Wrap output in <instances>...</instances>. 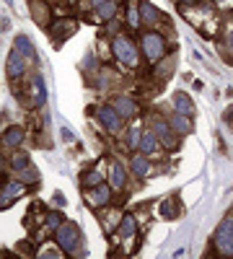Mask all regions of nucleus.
Segmentation results:
<instances>
[{"instance_id": "nucleus-27", "label": "nucleus", "mask_w": 233, "mask_h": 259, "mask_svg": "<svg viewBox=\"0 0 233 259\" xmlns=\"http://www.w3.org/2000/svg\"><path fill=\"white\" fill-rule=\"evenodd\" d=\"M99 179H101V176H99V171H88V174L83 176V184H86V187H91V184H99Z\"/></svg>"}, {"instance_id": "nucleus-1", "label": "nucleus", "mask_w": 233, "mask_h": 259, "mask_svg": "<svg viewBox=\"0 0 233 259\" xmlns=\"http://www.w3.org/2000/svg\"><path fill=\"white\" fill-rule=\"evenodd\" d=\"M112 50H114V55H117L119 63H124L127 68H135V65L140 63V57H137V47L132 44V39H127V37H117V39H114V44H112Z\"/></svg>"}, {"instance_id": "nucleus-4", "label": "nucleus", "mask_w": 233, "mask_h": 259, "mask_svg": "<svg viewBox=\"0 0 233 259\" xmlns=\"http://www.w3.org/2000/svg\"><path fill=\"white\" fill-rule=\"evenodd\" d=\"M143 47H145V55L153 60V63H155V60H161L163 55H166V42L158 37V34H145L143 37Z\"/></svg>"}, {"instance_id": "nucleus-26", "label": "nucleus", "mask_w": 233, "mask_h": 259, "mask_svg": "<svg viewBox=\"0 0 233 259\" xmlns=\"http://www.w3.org/2000/svg\"><path fill=\"white\" fill-rule=\"evenodd\" d=\"M140 138H143L140 127H132V130H130V148H137V145H140Z\"/></svg>"}, {"instance_id": "nucleus-17", "label": "nucleus", "mask_w": 233, "mask_h": 259, "mask_svg": "<svg viewBox=\"0 0 233 259\" xmlns=\"http://www.w3.org/2000/svg\"><path fill=\"white\" fill-rule=\"evenodd\" d=\"M124 181H127V174H124V169L119 163L112 166V187L114 189H124Z\"/></svg>"}, {"instance_id": "nucleus-21", "label": "nucleus", "mask_w": 233, "mask_h": 259, "mask_svg": "<svg viewBox=\"0 0 233 259\" xmlns=\"http://www.w3.org/2000/svg\"><path fill=\"white\" fill-rule=\"evenodd\" d=\"M140 8H143V16H140V19H143L145 24H155V21H158V11H155L153 6L143 3V6H140Z\"/></svg>"}, {"instance_id": "nucleus-23", "label": "nucleus", "mask_w": 233, "mask_h": 259, "mask_svg": "<svg viewBox=\"0 0 233 259\" xmlns=\"http://www.w3.org/2000/svg\"><path fill=\"white\" fill-rule=\"evenodd\" d=\"M161 215H163V218H176V215H179V210L174 207V200H166V202L161 205Z\"/></svg>"}, {"instance_id": "nucleus-11", "label": "nucleus", "mask_w": 233, "mask_h": 259, "mask_svg": "<svg viewBox=\"0 0 233 259\" xmlns=\"http://www.w3.org/2000/svg\"><path fill=\"white\" fill-rule=\"evenodd\" d=\"M114 109H117L119 117H132L137 106H135L132 99H117V101H114Z\"/></svg>"}, {"instance_id": "nucleus-28", "label": "nucleus", "mask_w": 233, "mask_h": 259, "mask_svg": "<svg viewBox=\"0 0 233 259\" xmlns=\"http://www.w3.org/2000/svg\"><path fill=\"white\" fill-rule=\"evenodd\" d=\"M60 215H57V212H50V218H47V225H50V228H60Z\"/></svg>"}, {"instance_id": "nucleus-24", "label": "nucleus", "mask_w": 233, "mask_h": 259, "mask_svg": "<svg viewBox=\"0 0 233 259\" xmlns=\"http://www.w3.org/2000/svg\"><path fill=\"white\" fill-rule=\"evenodd\" d=\"M39 259H47V256H62V251H57V246H52V243H47V246H42L37 251Z\"/></svg>"}, {"instance_id": "nucleus-5", "label": "nucleus", "mask_w": 233, "mask_h": 259, "mask_svg": "<svg viewBox=\"0 0 233 259\" xmlns=\"http://www.w3.org/2000/svg\"><path fill=\"white\" fill-rule=\"evenodd\" d=\"M99 119L104 122V127L109 132H119V127H122V117L117 114L114 106H101V109H99Z\"/></svg>"}, {"instance_id": "nucleus-15", "label": "nucleus", "mask_w": 233, "mask_h": 259, "mask_svg": "<svg viewBox=\"0 0 233 259\" xmlns=\"http://www.w3.org/2000/svg\"><path fill=\"white\" fill-rule=\"evenodd\" d=\"M130 166H132V171H135L137 176H148V174H150V163H148L143 156H132Z\"/></svg>"}, {"instance_id": "nucleus-6", "label": "nucleus", "mask_w": 233, "mask_h": 259, "mask_svg": "<svg viewBox=\"0 0 233 259\" xmlns=\"http://www.w3.org/2000/svg\"><path fill=\"white\" fill-rule=\"evenodd\" d=\"M24 192H26V187L19 184V181H13V184H6L3 192H0V207H6V205H11L13 200L24 197Z\"/></svg>"}, {"instance_id": "nucleus-19", "label": "nucleus", "mask_w": 233, "mask_h": 259, "mask_svg": "<svg viewBox=\"0 0 233 259\" xmlns=\"http://www.w3.org/2000/svg\"><path fill=\"white\" fill-rule=\"evenodd\" d=\"M119 233H122V236H132V233H135V215H124V218H122Z\"/></svg>"}, {"instance_id": "nucleus-7", "label": "nucleus", "mask_w": 233, "mask_h": 259, "mask_svg": "<svg viewBox=\"0 0 233 259\" xmlns=\"http://www.w3.org/2000/svg\"><path fill=\"white\" fill-rule=\"evenodd\" d=\"M24 70H26V60L21 57L19 50H13L8 55V75H11V78H21Z\"/></svg>"}, {"instance_id": "nucleus-22", "label": "nucleus", "mask_w": 233, "mask_h": 259, "mask_svg": "<svg viewBox=\"0 0 233 259\" xmlns=\"http://www.w3.org/2000/svg\"><path fill=\"white\" fill-rule=\"evenodd\" d=\"M127 21H130V26H140V24H143V19H140V11H137L135 3H130V8H127Z\"/></svg>"}, {"instance_id": "nucleus-30", "label": "nucleus", "mask_w": 233, "mask_h": 259, "mask_svg": "<svg viewBox=\"0 0 233 259\" xmlns=\"http://www.w3.org/2000/svg\"><path fill=\"white\" fill-rule=\"evenodd\" d=\"M230 44H233V34H230Z\"/></svg>"}, {"instance_id": "nucleus-2", "label": "nucleus", "mask_w": 233, "mask_h": 259, "mask_svg": "<svg viewBox=\"0 0 233 259\" xmlns=\"http://www.w3.org/2000/svg\"><path fill=\"white\" fill-rule=\"evenodd\" d=\"M215 246L223 256H233V218H225L220 225H217Z\"/></svg>"}, {"instance_id": "nucleus-29", "label": "nucleus", "mask_w": 233, "mask_h": 259, "mask_svg": "<svg viewBox=\"0 0 233 259\" xmlns=\"http://www.w3.org/2000/svg\"><path fill=\"white\" fill-rule=\"evenodd\" d=\"M93 3H99V6H101V3H104V0H93Z\"/></svg>"}, {"instance_id": "nucleus-10", "label": "nucleus", "mask_w": 233, "mask_h": 259, "mask_svg": "<svg viewBox=\"0 0 233 259\" xmlns=\"http://www.w3.org/2000/svg\"><path fill=\"white\" fill-rule=\"evenodd\" d=\"M73 32H75V21H55V26H52V37L55 39H65Z\"/></svg>"}, {"instance_id": "nucleus-16", "label": "nucleus", "mask_w": 233, "mask_h": 259, "mask_svg": "<svg viewBox=\"0 0 233 259\" xmlns=\"http://www.w3.org/2000/svg\"><path fill=\"white\" fill-rule=\"evenodd\" d=\"M174 106H176L179 114H186V117L192 114V101H189V96H186V94H176L174 96Z\"/></svg>"}, {"instance_id": "nucleus-13", "label": "nucleus", "mask_w": 233, "mask_h": 259, "mask_svg": "<svg viewBox=\"0 0 233 259\" xmlns=\"http://www.w3.org/2000/svg\"><path fill=\"white\" fill-rule=\"evenodd\" d=\"M171 127H174L176 132H181V135L192 132V125H189V119H186V114H179V112L171 117Z\"/></svg>"}, {"instance_id": "nucleus-9", "label": "nucleus", "mask_w": 233, "mask_h": 259, "mask_svg": "<svg viewBox=\"0 0 233 259\" xmlns=\"http://www.w3.org/2000/svg\"><path fill=\"white\" fill-rule=\"evenodd\" d=\"M153 132L163 140V145H166V148H176V145H174V138H171V132H168V127H166V122L155 119V122H153Z\"/></svg>"}, {"instance_id": "nucleus-8", "label": "nucleus", "mask_w": 233, "mask_h": 259, "mask_svg": "<svg viewBox=\"0 0 233 259\" xmlns=\"http://www.w3.org/2000/svg\"><path fill=\"white\" fill-rule=\"evenodd\" d=\"M86 200H88L91 205H96V207L106 205V202H109V187L96 184V189H88V192H86Z\"/></svg>"}, {"instance_id": "nucleus-12", "label": "nucleus", "mask_w": 233, "mask_h": 259, "mask_svg": "<svg viewBox=\"0 0 233 259\" xmlns=\"http://www.w3.org/2000/svg\"><path fill=\"white\" fill-rule=\"evenodd\" d=\"M21 140H24V130H21V127H11V130L3 135V145H8V148L21 145Z\"/></svg>"}, {"instance_id": "nucleus-14", "label": "nucleus", "mask_w": 233, "mask_h": 259, "mask_svg": "<svg viewBox=\"0 0 233 259\" xmlns=\"http://www.w3.org/2000/svg\"><path fill=\"white\" fill-rule=\"evenodd\" d=\"M16 50H19L26 60H37V52H34V47H31V42H29L26 37H19V39H16Z\"/></svg>"}, {"instance_id": "nucleus-18", "label": "nucleus", "mask_w": 233, "mask_h": 259, "mask_svg": "<svg viewBox=\"0 0 233 259\" xmlns=\"http://www.w3.org/2000/svg\"><path fill=\"white\" fill-rule=\"evenodd\" d=\"M114 13H117V3H114V0H104V3L99 6V16L101 19H112Z\"/></svg>"}, {"instance_id": "nucleus-20", "label": "nucleus", "mask_w": 233, "mask_h": 259, "mask_svg": "<svg viewBox=\"0 0 233 259\" xmlns=\"http://www.w3.org/2000/svg\"><path fill=\"white\" fill-rule=\"evenodd\" d=\"M140 150H143V153H153L155 150V135H143V138H140V145H137Z\"/></svg>"}, {"instance_id": "nucleus-3", "label": "nucleus", "mask_w": 233, "mask_h": 259, "mask_svg": "<svg viewBox=\"0 0 233 259\" xmlns=\"http://www.w3.org/2000/svg\"><path fill=\"white\" fill-rule=\"evenodd\" d=\"M57 243L65 251H75V243H78V228L73 223H60L57 228Z\"/></svg>"}, {"instance_id": "nucleus-25", "label": "nucleus", "mask_w": 233, "mask_h": 259, "mask_svg": "<svg viewBox=\"0 0 233 259\" xmlns=\"http://www.w3.org/2000/svg\"><path fill=\"white\" fill-rule=\"evenodd\" d=\"M11 163H13V169H16V171H24V169H26V166H29V158H26L24 153H16Z\"/></svg>"}]
</instances>
